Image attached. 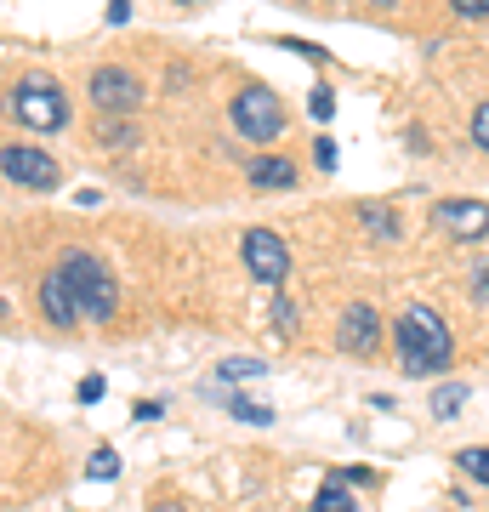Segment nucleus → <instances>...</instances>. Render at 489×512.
<instances>
[{
    "label": "nucleus",
    "instance_id": "f257e3e1",
    "mask_svg": "<svg viewBox=\"0 0 489 512\" xmlns=\"http://www.w3.org/2000/svg\"><path fill=\"white\" fill-rule=\"evenodd\" d=\"M393 342H399L404 376H433V370L450 365V353H455L450 325H444V319H438L427 302H410V308L399 313V325H393Z\"/></svg>",
    "mask_w": 489,
    "mask_h": 512
},
{
    "label": "nucleus",
    "instance_id": "f03ea898",
    "mask_svg": "<svg viewBox=\"0 0 489 512\" xmlns=\"http://www.w3.org/2000/svg\"><path fill=\"white\" fill-rule=\"evenodd\" d=\"M57 274L69 279L80 319H97V325H109L114 313H120V285H114V274H109V268H103V262H97L91 251H69Z\"/></svg>",
    "mask_w": 489,
    "mask_h": 512
},
{
    "label": "nucleus",
    "instance_id": "7ed1b4c3",
    "mask_svg": "<svg viewBox=\"0 0 489 512\" xmlns=\"http://www.w3.org/2000/svg\"><path fill=\"white\" fill-rule=\"evenodd\" d=\"M12 120L29 131H63L69 126V97L52 74H23L12 92Z\"/></svg>",
    "mask_w": 489,
    "mask_h": 512
},
{
    "label": "nucleus",
    "instance_id": "20e7f679",
    "mask_svg": "<svg viewBox=\"0 0 489 512\" xmlns=\"http://www.w3.org/2000/svg\"><path fill=\"white\" fill-rule=\"evenodd\" d=\"M228 120H234V131L245 137V143H273V137L290 126V120H285V103H279V92H268V86H245V92L234 97Z\"/></svg>",
    "mask_w": 489,
    "mask_h": 512
},
{
    "label": "nucleus",
    "instance_id": "39448f33",
    "mask_svg": "<svg viewBox=\"0 0 489 512\" xmlns=\"http://www.w3.org/2000/svg\"><path fill=\"white\" fill-rule=\"evenodd\" d=\"M91 103L109 114H131L143 109V80L131 69H120V63H103V69L91 74Z\"/></svg>",
    "mask_w": 489,
    "mask_h": 512
},
{
    "label": "nucleus",
    "instance_id": "423d86ee",
    "mask_svg": "<svg viewBox=\"0 0 489 512\" xmlns=\"http://www.w3.org/2000/svg\"><path fill=\"white\" fill-rule=\"evenodd\" d=\"M239 251H245V268H251V279H262V285H279V279L290 274V251H285V239L273 234V228H251Z\"/></svg>",
    "mask_w": 489,
    "mask_h": 512
},
{
    "label": "nucleus",
    "instance_id": "0eeeda50",
    "mask_svg": "<svg viewBox=\"0 0 489 512\" xmlns=\"http://www.w3.org/2000/svg\"><path fill=\"white\" fill-rule=\"evenodd\" d=\"M0 171L23 188H52L57 183V160L46 148H29V143H6L0 148Z\"/></svg>",
    "mask_w": 489,
    "mask_h": 512
},
{
    "label": "nucleus",
    "instance_id": "6e6552de",
    "mask_svg": "<svg viewBox=\"0 0 489 512\" xmlns=\"http://www.w3.org/2000/svg\"><path fill=\"white\" fill-rule=\"evenodd\" d=\"M381 342V319L370 302H347L342 308V325H336V348L353 353V359H364V353H376Z\"/></svg>",
    "mask_w": 489,
    "mask_h": 512
},
{
    "label": "nucleus",
    "instance_id": "1a4fd4ad",
    "mask_svg": "<svg viewBox=\"0 0 489 512\" xmlns=\"http://www.w3.org/2000/svg\"><path fill=\"white\" fill-rule=\"evenodd\" d=\"M438 222H444L455 239H484L489 234V205L484 200H444L438 205Z\"/></svg>",
    "mask_w": 489,
    "mask_h": 512
},
{
    "label": "nucleus",
    "instance_id": "9d476101",
    "mask_svg": "<svg viewBox=\"0 0 489 512\" xmlns=\"http://www.w3.org/2000/svg\"><path fill=\"white\" fill-rule=\"evenodd\" d=\"M40 313H46L57 330H74V325H80V308H74V291H69V279H63V274H46V279H40Z\"/></svg>",
    "mask_w": 489,
    "mask_h": 512
},
{
    "label": "nucleus",
    "instance_id": "9b49d317",
    "mask_svg": "<svg viewBox=\"0 0 489 512\" xmlns=\"http://www.w3.org/2000/svg\"><path fill=\"white\" fill-rule=\"evenodd\" d=\"M251 188H290L296 183V165L290 160H273V154H262V160H251Z\"/></svg>",
    "mask_w": 489,
    "mask_h": 512
},
{
    "label": "nucleus",
    "instance_id": "f8f14e48",
    "mask_svg": "<svg viewBox=\"0 0 489 512\" xmlns=\"http://www.w3.org/2000/svg\"><path fill=\"white\" fill-rule=\"evenodd\" d=\"M262 376H268L262 359H222L217 365V382H262Z\"/></svg>",
    "mask_w": 489,
    "mask_h": 512
},
{
    "label": "nucleus",
    "instance_id": "ddd939ff",
    "mask_svg": "<svg viewBox=\"0 0 489 512\" xmlns=\"http://www.w3.org/2000/svg\"><path fill=\"white\" fill-rule=\"evenodd\" d=\"M359 222H364V228H370L376 239H399V217H393L387 205H364V211H359Z\"/></svg>",
    "mask_w": 489,
    "mask_h": 512
},
{
    "label": "nucleus",
    "instance_id": "4468645a",
    "mask_svg": "<svg viewBox=\"0 0 489 512\" xmlns=\"http://www.w3.org/2000/svg\"><path fill=\"white\" fill-rule=\"evenodd\" d=\"M313 512H353V495H347V484H336V478H330L325 490L313 495Z\"/></svg>",
    "mask_w": 489,
    "mask_h": 512
},
{
    "label": "nucleus",
    "instance_id": "2eb2a0df",
    "mask_svg": "<svg viewBox=\"0 0 489 512\" xmlns=\"http://www.w3.org/2000/svg\"><path fill=\"white\" fill-rule=\"evenodd\" d=\"M461 404H467V387H461V382L438 387V393H433V416H438V421H450L455 410H461Z\"/></svg>",
    "mask_w": 489,
    "mask_h": 512
},
{
    "label": "nucleus",
    "instance_id": "dca6fc26",
    "mask_svg": "<svg viewBox=\"0 0 489 512\" xmlns=\"http://www.w3.org/2000/svg\"><path fill=\"white\" fill-rule=\"evenodd\" d=\"M234 421H251V427H268L273 421V404H256V399H228Z\"/></svg>",
    "mask_w": 489,
    "mask_h": 512
},
{
    "label": "nucleus",
    "instance_id": "f3484780",
    "mask_svg": "<svg viewBox=\"0 0 489 512\" xmlns=\"http://www.w3.org/2000/svg\"><path fill=\"white\" fill-rule=\"evenodd\" d=\"M461 473L472 484H489V450H461Z\"/></svg>",
    "mask_w": 489,
    "mask_h": 512
},
{
    "label": "nucleus",
    "instance_id": "a211bd4d",
    "mask_svg": "<svg viewBox=\"0 0 489 512\" xmlns=\"http://www.w3.org/2000/svg\"><path fill=\"white\" fill-rule=\"evenodd\" d=\"M472 143L489 154V103H478V109H472Z\"/></svg>",
    "mask_w": 489,
    "mask_h": 512
},
{
    "label": "nucleus",
    "instance_id": "6ab92c4d",
    "mask_svg": "<svg viewBox=\"0 0 489 512\" xmlns=\"http://www.w3.org/2000/svg\"><path fill=\"white\" fill-rule=\"evenodd\" d=\"M120 473V456H114V450H97V456H91V478H114Z\"/></svg>",
    "mask_w": 489,
    "mask_h": 512
},
{
    "label": "nucleus",
    "instance_id": "aec40b11",
    "mask_svg": "<svg viewBox=\"0 0 489 512\" xmlns=\"http://www.w3.org/2000/svg\"><path fill=\"white\" fill-rule=\"evenodd\" d=\"M472 296L489 308V256H478V268H472Z\"/></svg>",
    "mask_w": 489,
    "mask_h": 512
},
{
    "label": "nucleus",
    "instance_id": "412c9836",
    "mask_svg": "<svg viewBox=\"0 0 489 512\" xmlns=\"http://www.w3.org/2000/svg\"><path fill=\"white\" fill-rule=\"evenodd\" d=\"M376 467H342V473H336V484H376Z\"/></svg>",
    "mask_w": 489,
    "mask_h": 512
},
{
    "label": "nucleus",
    "instance_id": "4be33fe9",
    "mask_svg": "<svg viewBox=\"0 0 489 512\" xmlns=\"http://www.w3.org/2000/svg\"><path fill=\"white\" fill-rule=\"evenodd\" d=\"M308 109H313V114H319V120H330V114H336V97H330V92H325V86H319V92H313V97H308Z\"/></svg>",
    "mask_w": 489,
    "mask_h": 512
},
{
    "label": "nucleus",
    "instance_id": "5701e85b",
    "mask_svg": "<svg viewBox=\"0 0 489 512\" xmlns=\"http://www.w3.org/2000/svg\"><path fill=\"white\" fill-rule=\"evenodd\" d=\"M74 399H80V404H97V399H103V376H86V382H80V393H74Z\"/></svg>",
    "mask_w": 489,
    "mask_h": 512
},
{
    "label": "nucleus",
    "instance_id": "b1692460",
    "mask_svg": "<svg viewBox=\"0 0 489 512\" xmlns=\"http://www.w3.org/2000/svg\"><path fill=\"white\" fill-rule=\"evenodd\" d=\"M461 18H489V0H450Z\"/></svg>",
    "mask_w": 489,
    "mask_h": 512
},
{
    "label": "nucleus",
    "instance_id": "393cba45",
    "mask_svg": "<svg viewBox=\"0 0 489 512\" xmlns=\"http://www.w3.org/2000/svg\"><path fill=\"white\" fill-rule=\"evenodd\" d=\"M313 165H336V143H330V137H319V143H313Z\"/></svg>",
    "mask_w": 489,
    "mask_h": 512
},
{
    "label": "nucleus",
    "instance_id": "a878e982",
    "mask_svg": "<svg viewBox=\"0 0 489 512\" xmlns=\"http://www.w3.org/2000/svg\"><path fill=\"white\" fill-rule=\"evenodd\" d=\"M131 18V0H109V23H126Z\"/></svg>",
    "mask_w": 489,
    "mask_h": 512
},
{
    "label": "nucleus",
    "instance_id": "bb28decb",
    "mask_svg": "<svg viewBox=\"0 0 489 512\" xmlns=\"http://www.w3.org/2000/svg\"><path fill=\"white\" fill-rule=\"evenodd\" d=\"M370 6H399V0H370Z\"/></svg>",
    "mask_w": 489,
    "mask_h": 512
},
{
    "label": "nucleus",
    "instance_id": "cd10ccee",
    "mask_svg": "<svg viewBox=\"0 0 489 512\" xmlns=\"http://www.w3.org/2000/svg\"><path fill=\"white\" fill-rule=\"evenodd\" d=\"M177 6H200V0H177Z\"/></svg>",
    "mask_w": 489,
    "mask_h": 512
},
{
    "label": "nucleus",
    "instance_id": "c85d7f7f",
    "mask_svg": "<svg viewBox=\"0 0 489 512\" xmlns=\"http://www.w3.org/2000/svg\"><path fill=\"white\" fill-rule=\"evenodd\" d=\"M160 512H177V507H171V501H165V507H160Z\"/></svg>",
    "mask_w": 489,
    "mask_h": 512
}]
</instances>
